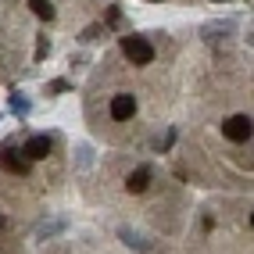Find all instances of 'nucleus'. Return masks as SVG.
<instances>
[{
    "label": "nucleus",
    "instance_id": "f257e3e1",
    "mask_svg": "<svg viewBox=\"0 0 254 254\" xmlns=\"http://www.w3.org/2000/svg\"><path fill=\"white\" fill-rule=\"evenodd\" d=\"M122 54L132 64H150L154 61V47H150V40H143V36H122Z\"/></svg>",
    "mask_w": 254,
    "mask_h": 254
},
{
    "label": "nucleus",
    "instance_id": "f03ea898",
    "mask_svg": "<svg viewBox=\"0 0 254 254\" xmlns=\"http://www.w3.org/2000/svg\"><path fill=\"white\" fill-rule=\"evenodd\" d=\"M222 132H226V140H233V143L251 140V118H247V115H233L229 122L222 126Z\"/></svg>",
    "mask_w": 254,
    "mask_h": 254
},
{
    "label": "nucleus",
    "instance_id": "7ed1b4c3",
    "mask_svg": "<svg viewBox=\"0 0 254 254\" xmlns=\"http://www.w3.org/2000/svg\"><path fill=\"white\" fill-rule=\"evenodd\" d=\"M132 115H136V97L132 93H118L111 100V118L115 122H126V118H132Z\"/></svg>",
    "mask_w": 254,
    "mask_h": 254
},
{
    "label": "nucleus",
    "instance_id": "20e7f679",
    "mask_svg": "<svg viewBox=\"0 0 254 254\" xmlns=\"http://www.w3.org/2000/svg\"><path fill=\"white\" fill-rule=\"evenodd\" d=\"M50 147H54V143H50V136H32V140L22 147V154H25V161H43V158L50 154Z\"/></svg>",
    "mask_w": 254,
    "mask_h": 254
},
{
    "label": "nucleus",
    "instance_id": "39448f33",
    "mask_svg": "<svg viewBox=\"0 0 254 254\" xmlns=\"http://www.w3.org/2000/svg\"><path fill=\"white\" fill-rule=\"evenodd\" d=\"M0 165H4L7 172H14V176H25V172H29V161L18 158L14 150H4V154H0Z\"/></svg>",
    "mask_w": 254,
    "mask_h": 254
},
{
    "label": "nucleus",
    "instance_id": "423d86ee",
    "mask_svg": "<svg viewBox=\"0 0 254 254\" xmlns=\"http://www.w3.org/2000/svg\"><path fill=\"white\" fill-rule=\"evenodd\" d=\"M147 186H150V168H136V172L126 179V190L129 193H143Z\"/></svg>",
    "mask_w": 254,
    "mask_h": 254
},
{
    "label": "nucleus",
    "instance_id": "0eeeda50",
    "mask_svg": "<svg viewBox=\"0 0 254 254\" xmlns=\"http://www.w3.org/2000/svg\"><path fill=\"white\" fill-rule=\"evenodd\" d=\"M29 7H32V14H40V18H54V7H50V0H29Z\"/></svg>",
    "mask_w": 254,
    "mask_h": 254
},
{
    "label": "nucleus",
    "instance_id": "6e6552de",
    "mask_svg": "<svg viewBox=\"0 0 254 254\" xmlns=\"http://www.w3.org/2000/svg\"><path fill=\"white\" fill-rule=\"evenodd\" d=\"M108 22L118 25V22H122V11H118V7H108Z\"/></svg>",
    "mask_w": 254,
    "mask_h": 254
},
{
    "label": "nucleus",
    "instance_id": "1a4fd4ad",
    "mask_svg": "<svg viewBox=\"0 0 254 254\" xmlns=\"http://www.w3.org/2000/svg\"><path fill=\"white\" fill-rule=\"evenodd\" d=\"M47 50H50V43H47V36H40V47H36V58H43Z\"/></svg>",
    "mask_w": 254,
    "mask_h": 254
},
{
    "label": "nucleus",
    "instance_id": "9d476101",
    "mask_svg": "<svg viewBox=\"0 0 254 254\" xmlns=\"http://www.w3.org/2000/svg\"><path fill=\"white\" fill-rule=\"evenodd\" d=\"M0 229H4V218H0Z\"/></svg>",
    "mask_w": 254,
    "mask_h": 254
},
{
    "label": "nucleus",
    "instance_id": "9b49d317",
    "mask_svg": "<svg viewBox=\"0 0 254 254\" xmlns=\"http://www.w3.org/2000/svg\"><path fill=\"white\" fill-rule=\"evenodd\" d=\"M215 4H226V0H215Z\"/></svg>",
    "mask_w": 254,
    "mask_h": 254
},
{
    "label": "nucleus",
    "instance_id": "f8f14e48",
    "mask_svg": "<svg viewBox=\"0 0 254 254\" xmlns=\"http://www.w3.org/2000/svg\"><path fill=\"white\" fill-rule=\"evenodd\" d=\"M150 4H158V0H150Z\"/></svg>",
    "mask_w": 254,
    "mask_h": 254
}]
</instances>
